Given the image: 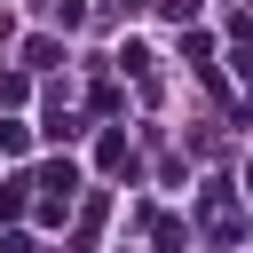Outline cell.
Instances as JSON below:
<instances>
[{
    "instance_id": "6da1fadb",
    "label": "cell",
    "mask_w": 253,
    "mask_h": 253,
    "mask_svg": "<svg viewBox=\"0 0 253 253\" xmlns=\"http://www.w3.org/2000/svg\"><path fill=\"white\" fill-rule=\"evenodd\" d=\"M32 190H40V182H32V174H16V182H0V213H8V221H16V213H24V206H32Z\"/></svg>"
}]
</instances>
